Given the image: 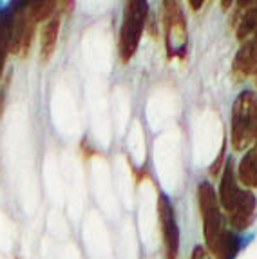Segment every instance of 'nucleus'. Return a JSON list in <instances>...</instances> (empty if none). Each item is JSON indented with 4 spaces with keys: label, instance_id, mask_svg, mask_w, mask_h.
Listing matches in <instances>:
<instances>
[{
    "label": "nucleus",
    "instance_id": "1",
    "mask_svg": "<svg viewBox=\"0 0 257 259\" xmlns=\"http://www.w3.org/2000/svg\"><path fill=\"white\" fill-rule=\"evenodd\" d=\"M197 201H199V210L203 216L206 250L212 254V257H218L219 250L225 243V238H227L228 229L225 227V218L216 189L210 185V182H201L197 185Z\"/></svg>",
    "mask_w": 257,
    "mask_h": 259
},
{
    "label": "nucleus",
    "instance_id": "2",
    "mask_svg": "<svg viewBox=\"0 0 257 259\" xmlns=\"http://www.w3.org/2000/svg\"><path fill=\"white\" fill-rule=\"evenodd\" d=\"M257 140V95L243 91L232 107V145L244 151Z\"/></svg>",
    "mask_w": 257,
    "mask_h": 259
},
{
    "label": "nucleus",
    "instance_id": "3",
    "mask_svg": "<svg viewBox=\"0 0 257 259\" xmlns=\"http://www.w3.org/2000/svg\"><path fill=\"white\" fill-rule=\"evenodd\" d=\"M147 15H149V4L145 0H131L125 4L123 22L120 29V56L123 62L131 60L140 46Z\"/></svg>",
    "mask_w": 257,
    "mask_h": 259
},
{
    "label": "nucleus",
    "instance_id": "4",
    "mask_svg": "<svg viewBox=\"0 0 257 259\" xmlns=\"http://www.w3.org/2000/svg\"><path fill=\"white\" fill-rule=\"evenodd\" d=\"M165 44L168 58H183L187 53V20L178 2H165Z\"/></svg>",
    "mask_w": 257,
    "mask_h": 259
},
{
    "label": "nucleus",
    "instance_id": "5",
    "mask_svg": "<svg viewBox=\"0 0 257 259\" xmlns=\"http://www.w3.org/2000/svg\"><path fill=\"white\" fill-rule=\"evenodd\" d=\"M158 216L161 223L163 243H165V252L167 259H176L180 252V227L176 221V212L172 207V201L167 194H159L158 199Z\"/></svg>",
    "mask_w": 257,
    "mask_h": 259
},
{
    "label": "nucleus",
    "instance_id": "6",
    "mask_svg": "<svg viewBox=\"0 0 257 259\" xmlns=\"http://www.w3.org/2000/svg\"><path fill=\"white\" fill-rule=\"evenodd\" d=\"M244 194V189L239 187V180H237L236 167H234V160L227 158L223 167V176H221V183H219V205L223 210H227V214H230L234 208L237 207V203L241 201Z\"/></svg>",
    "mask_w": 257,
    "mask_h": 259
},
{
    "label": "nucleus",
    "instance_id": "7",
    "mask_svg": "<svg viewBox=\"0 0 257 259\" xmlns=\"http://www.w3.org/2000/svg\"><path fill=\"white\" fill-rule=\"evenodd\" d=\"M257 216V196L252 190L244 189V194L237 207L228 214V221L236 230H246L255 221Z\"/></svg>",
    "mask_w": 257,
    "mask_h": 259
},
{
    "label": "nucleus",
    "instance_id": "8",
    "mask_svg": "<svg viewBox=\"0 0 257 259\" xmlns=\"http://www.w3.org/2000/svg\"><path fill=\"white\" fill-rule=\"evenodd\" d=\"M257 73V38H250L243 44L234 60V74L239 78Z\"/></svg>",
    "mask_w": 257,
    "mask_h": 259
},
{
    "label": "nucleus",
    "instance_id": "9",
    "mask_svg": "<svg viewBox=\"0 0 257 259\" xmlns=\"http://www.w3.org/2000/svg\"><path fill=\"white\" fill-rule=\"evenodd\" d=\"M15 8H2L0 9V78L4 74L6 62L11 53V22H13Z\"/></svg>",
    "mask_w": 257,
    "mask_h": 259
},
{
    "label": "nucleus",
    "instance_id": "10",
    "mask_svg": "<svg viewBox=\"0 0 257 259\" xmlns=\"http://www.w3.org/2000/svg\"><path fill=\"white\" fill-rule=\"evenodd\" d=\"M58 31H60V15L55 13L42 27V36H40V58L42 60H49L55 53Z\"/></svg>",
    "mask_w": 257,
    "mask_h": 259
},
{
    "label": "nucleus",
    "instance_id": "11",
    "mask_svg": "<svg viewBox=\"0 0 257 259\" xmlns=\"http://www.w3.org/2000/svg\"><path fill=\"white\" fill-rule=\"evenodd\" d=\"M237 180L246 187H257V142L241 158Z\"/></svg>",
    "mask_w": 257,
    "mask_h": 259
},
{
    "label": "nucleus",
    "instance_id": "12",
    "mask_svg": "<svg viewBox=\"0 0 257 259\" xmlns=\"http://www.w3.org/2000/svg\"><path fill=\"white\" fill-rule=\"evenodd\" d=\"M29 6L31 8L27 9V17L34 24H38L42 20H49L55 15V9H56V2H33Z\"/></svg>",
    "mask_w": 257,
    "mask_h": 259
},
{
    "label": "nucleus",
    "instance_id": "13",
    "mask_svg": "<svg viewBox=\"0 0 257 259\" xmlns=\"http://www.w3.org/2000/svg\"><path fill=\"white\" fill-rule=\"evenodd\" d=\"M190 259H214V257H212V254L206 250V246L197 245V246H194L192 257H190Z\"/></svg>",
    "mask_w": 257,
    "mask_h": 259
},
{
    "label": "nucleus",
    "instance_id": "14",
    "mask_svg": "<svg viewBox=\"0 0 257 259\" xmlns=\"http://www.w3.org/2000/svg\"><path fill=\"white\" fill-rule=\"evenodd\" d=\"M4 104H6V87H2L0 89V116L4 112Z\"/></svg>",
    "mask_w": 257,
    "mask_h": 259
},
{
    "label": "nucleus",
    "instance_id": "15",
    "mask_svg": "<svg viewBox=\"0 0 257 259\" xmlns=\"http://www.w3.org/2000/svg\"><path fill=\"white\" fill-rule=\"evenodd\" d=\"M190 6H194V9H199V6H203V0H190Z\"/></svg>",
    "mask_w": 257,
    "mask_h": 259
},
{
    "label": "nucleus",
    "instance_id": "16",
    "mask_svg": "<svg viewBox=\"0 0 257 259\" xmlns=\"http://www.w3.org/2000/svg\"><path fill=\"white\" fill-rule=\"evenodd\" d=\"M255 78H257V73H255ZM255 83H257V80H255Z\"/></svg>",
    "mask_w": 257,
    "mask_h": 259
}]
</instances>
